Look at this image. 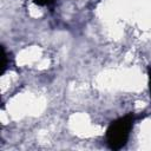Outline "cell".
<instances>
[{"label": "cell", "mask_w": 151, "mask_h": 151, "mask_svg": "<svg viewBox=\"0 0 151 151\" xmlns=\"http://www.w3.org/2000/svg\"><path fill=\"white\" fill-rule=\"evenodd\" d=\"M133 123L134 116L132 113H129L110 124V126L106 130V142L111 149L119 150L126 144Z\"/></svg>", "instance_id": "6da1fadb"}, {"label": "cell", "mask_w": 151, "mask_h": 151, "mask_svg": "<svg viewBox=\"0 0 151 151\" xmlns=\"http://www.w3.org/2000/svg\"><path fill=\"white\" fill-rule=\"evenodd\" d=\"M1 59H2V63H1V74H4V72L6 71V67H7V55H6V52H5L4 47H1Z\"/></svg>", "instance_id": "7a4b0ae2"}, {"label": "cell", "mask_w": 151, "mask_h": 151, "mask_svg": "<svg viewBox=\"0 0 151 151\" xmlns=\"http://www.w3.org/2000/svg\"><path fill=\"white\" fill-rule=\"evenodd\" d=\"M34 2L40 6H50L54 2V0H34Z\"/></svg>", "instance_id": "3957f363"}, {"label": "cell", "mask_w": 151, "mask_h": 151, "mask_svg": "<svg viewBox=\"0 0 151 151\" xmlns=\"http://www.w3.org/2000/svg\"><path fill=\"white\" fill-rule=\"evenodd\" d=\"M149 86H150V93H151V68H149Z\"/></svg>", "instance_id": "277c9868"}]
</instances>
